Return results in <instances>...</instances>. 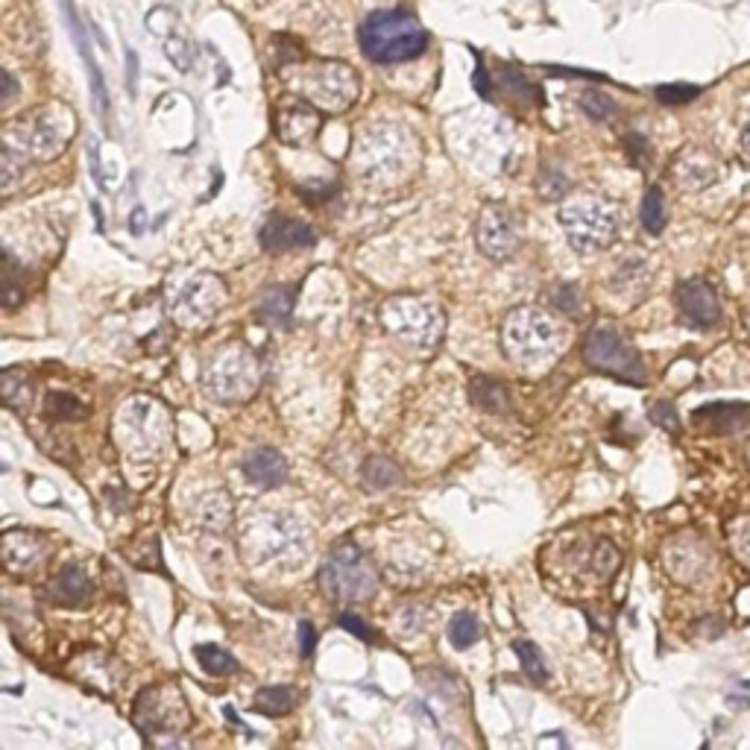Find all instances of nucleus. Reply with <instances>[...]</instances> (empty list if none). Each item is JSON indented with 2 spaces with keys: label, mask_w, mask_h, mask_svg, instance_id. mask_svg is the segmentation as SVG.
I'll return each mask as SVG.
<instances>
[{
  "label": "nucleus",
  "mask_w": 750,
  "mask_h": 750,
  "mask_svg": "<svg viewBox=\"0 0 750 750\" xmlns=\"http://www.w3.org/2000/svg\"><path fill=\"white\" fill-rule=\"evenodd\" d=\"M739 147H741V155L750 162V120L745 124V129H741V138H739Z\"/></svg>",
  "instance_id": "41"
},
{
  "label": "nucleus",
  "mask_w": 750,
  "mask_h": 750,
  "mask_svg": "<svg viewBox=\"0 0 750 750\" xmlns=\"http://www.w3.org/2000/svg\"><path fill=\"white\" fill-rule=\"evenodd\" d=\"M227 299V288L220 285V279L215 276H199V279H191L182 290L180 302H176V311H180L182 320H208L215 316Z\"/></svg>",
  "instance_id": "14"
},
{
  "label": "nucleus",
  "mask_w": 750,
  "mask_h": 750,
  "mask_svg": "<svg viewBox=\"0 0 750 750\" xmlns=\"http://www.w3.org/2000/svg\"><path fill=\"white\" fill-rule=\"evenodd\" d=\"M3 82H7V91H3V103H10L15 97V80H12L10 71H3Z\"/></svg>",
  "instance_id": "42"
},
{
  "label": "nucleus",
  "mask_w": 750,
  "mask_h": 750,
  "mask_svg": "<svg viewBox=\"0 0 750 750\" xmlns=\"http://www.w3.org/2000/svg\"><path fill=\"white\" fill-rule=\"evenodd\" d=\"M0 293H3V305L10 308V311L24 302V270H21L19 262L10 253L3 255V285H0Z\"/></svg>",
  "instance_id": "28"
},
{
  "label": "nucleus",
  "mask_w": 750,
  "mask_h": 750,
  "mask_svg": "<svg viewBox=\"0 0 750 750\" xmlns=\"http://www.w3.org/2000/svg\"><path fill=\"white\" fill-rule=\"evenodd\" d=\"M678 308L689 326L695 328H713L722 320V299L715 293V288L704 279H686L680 281L674 290Z\"/></svg>",
  "instance_id": "12"
},
{
  "label": "nucleus",
  "mask_w": 750,
  "mask_h": 750,
  "mask_svg": "<svg viewBox=\"0 0 750 750\" xmlns=\"http://www.w3.org/2000/svg\"><path fill=\"white\" fill-rule=\"evenodd\" d=\"M584 361L596 372L622 379L636 388L648 381V370H645L639 353L613 326H596L589 332L587 344H584Z\"/></svg>",
  "instance_id": "6"
},
{
  "label": "nucleus",
  "mask_w": 750,
  "mask_h": 750,
  "mask_svg": "<svg viewBox=\"0 0 750 750\" xmlns=\"http://www.w3.org/2000/svg\"><path fill=\"white\" fill-rule=\"evenodd\" d=\"M475 241H478V250L487 258L507 262L522 246V232H519V223L505 206H487L481 211L478 227H475Z\"/></svg>",
  "instance_id": "11"
},
{
  "label": "nucleus",
  "mask_w": 750,
  "mask_h": 750,
  "mask_svg": "<svg viewBox=\"0 0 750 750\" xmlns=\"http://www.w3.org/2000/svg\"><path fill=\"white\" fill-rule=\"evenodd\" d=\"M481 639V624L472 613H458L449 624V642H452L458 651H466L475 642Z\"/></svg>",
  "instance_id": "31"
},
{
  "label": "nucleus",
  "mask_w": 750,
  "mask_h": 750,
  "mask_svg": "<svg viewBox=\"0 0 750 750\" xmlns=\"http://www.w3.org/2000/svg\"><path fill=\"white\" fill-rule=\"evenodd\" d=\"M627 153H631L633 164L636 168H648V162H651V147H648V141L642 136H627Z\"/></svg>",
  "instance_id": "38"
},
{
  "label": "nucleus",
  "mask_w": 750,
  "mask_h": 750,
  "mask_svg": "<svg viewBox=\"0 0 750 750\" xmlns=\"http://www.w3.org/2000/svg\"><path fill=\"white\" fill-rule=\"evenodd\" d=\"M320 587L337 604H361L379 587V575L367 554L355 543L337 545L320 569Z\"/></svg>",
  "instance_id": "5"
},
{
  "label": "nucleus",
  "mask_w": 750,
  "mask_h": 750,
  "mask_svg": "<svg viewBox=\"0 0 750 750\" xmlns=\"http://www.w3.org/2000/svg\"><path fill=\"white\" fill-rule=\"evenodd\" d=\"M73 112L65 106H38V109L21 115L7 127V150L19 153L21 159H54L65 150L68 138L73 136Z\"/></svg>",
  "instance_id": "2"
},
{
  "label": "nucleus",
  "mask_w": 750,
  "mask_h": 750,
  "mask_svg": "<svg viewBox=\"0 0 750 750\" xmlns=\"http://www.w3.org/2000/svg\"><path fill=\"white\" fill-rule=\"evenodd\" d=\"M364 56L376 65H399L411 62L425 54L428 33L423 24L402 10H379L364 21L358 30Z\"/></svg>",
  "instance_id": "1"
},
{
  "label": "nucleus",
  "mask_w": 750,
  "mask_h": 750,
  "mask_svg": "<svg viewBox=\"0 0 750 750\" xmlns=\"http://www.w3.org/2000/svg\"><path fill=\"white\" fill-rule=\"evenodd\" d=\"M651 419L657 425H662L666 431H671V435H678L680 431V416L678 411H674V405H669V402H657V405H651Z\"/></svg>",
  "instance_id": "37"
},
{
  "label": "nucleus",
  "mask_w": 750,
  "mask_h": 750,
  "mask_svg": "<svg viewBox=\"0 0 750 750\" xmlns=\"http://www.w3.org/2000/svg\"><path fill=\"white\" fill-rule=\"evenodd\" d=\"M514 651L516 657H519V662H522L524 674L533 680V683H545L549 680V666H545V657L543 651L533 645V642H514Z\"/></svg>",
  "instance_id": "30"
},
{
  "label": "nucleus",
  "mask_w": 750,
  "mask_h": 750,
  "mask_svg": "<svg viewBox=\"0 0 750 750\" xmlns=\"http://www.w3.org/2000/svg\"><path fill=\"white\" fill-rule=\"evenodd\" d=\"M337 622H341V627H344V631L355 633L358 639H364V642L376 639V633H372L370 624L364 622V619H358V615H355V613H344V615H341V619H337Z\"/></svg>",
  "instance_id": "39"
},
{
  "label": "nucleus",
  "mask_w": 750,
  "mask_h": 750,
  "mask_svg": "<svg viewBox=\"0 0 750 750\" xmlns=\"http://www.w3.org/2000/svg\"><path fill=\"white\" fill-rule=\"evenodd\" d=\"M297 706V692L290 686H264L255 692V713L288 715Z\"/></svg>",
  "instance_id": "24"
},
{
  "label": "nucleus",
  "mask_w": 750,
  "mask_h": 750,
  "mask_svg": "<svg viewBox=\"0 0 750 750\" xmlns=\"http://www.w3.org/2000/svg\"><path fill=\"white\" fill-rule=\"evenodd\" d=\"M701 94L697 85H660L657 89V100L660 103H669V106H678V103H689Z\"/></svg>",
  "instance_id": "36"
},
{
  "label": "nucleus",
  "mask_w": 750,
  "mask_h": 750,
  "mask_svg": "<svg viewBox=\"0 0 750 750\" xmlns=\"http://www.w3.org/2000/svg\"><path fill=\"white\" fill-rule=\"evenodd\" d=\"M293 297H297V288L267 290L258 305V316L270 326H288L290 314H293Z\"/></svg>",
  "instance_id": "23"
},
{
  "label": "nucleus",
  "mask_w": 750,
  "mask_h": 750,
  "mask_svg": "<svg viewBox=\"0 0 750 750\" xmlns=\"http://www.w3.org/2000/svg\"><path fill=\"white\" fill-rule=\"evenodd\" d=\"M320 127H323V118H320L314 106H308V103H297V106L281 109L279 124H276L279 138L290 147L311 145L316 138V132H320Z\"/></svg>",
  "instance_id": "15"
},
{
  "label": "nucleus",
  "mask_w": 750,
  "mask_h": 750,
  "mask_svg": "<svg viewBox=\"0 0 750 750\" xmlns=\"http://www.w3.org/2000/svg\"><path fill=\"white\" fill-rule=\"evenodd\" d=\"M580 109L587 112L592 120H610L615 115V103L613 97H607L601 91H587L580 97Z\"/></svg>",
  "instance_id": "35"
},
{
  "label": "nucleus",
  "mask_w": 750,
  "mask_h": 750,
  "mask_svg": "<svg viewBox=\"0 0 750 750\" xmlns=\"http://www.w3.org/2000/svg\"><path fill=\"white\" fill-rule=\"evenodd\" d=\"M299 94L320 109L344 112L358 97V77L344 62H316L299 82Z\"/></svg>",
  "instance_id": "8"
},
{
  "label": "nucleus",
  "mask_w": 750,
  "mask_h": 750,
  "mask_svg": "<svg viewBox=\"0 0 750 750\" xmlns=\"http://www.w3.org/2000/svg\"><path fill=\"white\" fill-rule=\"evenodd\" d=\"M47 601H54L59 607H80L89 601L91 584L89 578L82 575L80 566H65L59 575H56L45 589Z\"/></svg>",
  "instance_id": "20"
},
{
  "label": "nucleus",
  "mask_w": 750,
  "mask_h": 750,
  "mask_svg": "<svg viewBox=\"0 0 750 750\" xmlns=\"http://www.w3.org/2000/svg\"><path fill=\"white\" fill-rule=\"evenodd\" d=\"M314 645H316L314 624L302 622L299 624V651H302V657H311V654H314Z\"/></svg>",
  "instance_id": "40"
},
{
  "label": "nucleus",
  "mask_w": 750,
  "mask_h": 750,
  "mask_svg": "<svg viewBox=\"0 0 750 750\" xmlns=\"http://www.w3.org/2000/svg\"><path fill=\"white\" fill-rule=\"evenodd\" d=\"M381 316H384V326L390 328V335L402 337L407 344L431 349L440 341V311L435 305L393 299Z\"/></svg>",
  "instance_id": "10"
},
{
  "label": "nucleus",
  "mask_w": 750,
  "mask_h": 750,
  "mask_svg": "<svg viewBox=\"0 0 750 750\" xmlns=\"http://www.w3.org/2000/svg\"><path fill=\"white\" fill-rule=\"evenodd\" d=\"M674 182L683 191H704L722 176V162L715 159L704 147H686L683 153L674 159Z\"/></svg>",
  "instance_id": "13"
},
{
  "label": "nucleus",
  "mask_w": 750,
  "mask_h": 750,
  "mask_svg": "<svg viewBox=\"0 0 750 750\" xmlns=\"http://www.w3.org/2000/svg\"><path fill=\"white\" fill-rule=\"evenodd\" d=\"M0 393H3V402H7L12 411H27L30 399H33V384H30L27 376H19L15 370H10L3 376Z\"/></svg>",
  "instance_id": "29"
},
{
  "label": "nucleus",
  "mask_w": 750,
  "mask_h": 750,
  "mask_svg": "<svg viewBox=\"0 0 750 750\" xmlns=\"http://www.w3.org/2000/svg\"><path fill=\"white\" fill-rule=\"evenodd\" d=\"M45 416L47 419H80V416H85V405H80L73 396L54 393V396H47Z\"/></svg>",
  "instance_id": "33"
},
{
  "label": "nucleus",
  "mask_w": 750,
  "mask_h": 750,
  "mask_svg": "<svg viewBox=\"0 0 750 750\" xmlns=\"http://www.w3.org/2000/svg\"><path fill=\"white\" fill-rule=\"evenodd\" d=\"M244 475L253 481L255 487L273 489L288 478V461H285L276 449L262 446V449H255V452L246 454Z\"/></svg>",
  "instance_id": "19"
},
{
  "label": "nucleus",
  "mask_w": 750,
  "mask_h": 750,
  "mask_svg": "<svg viewBox=\"0 0 750 750\" xmlns=\"http://www.w3.org/2000/svg\"><path fill=\"white\" fill-rule=\"evenodd\" d=\"M470 399L481 411H487V414H505V411H510V393H507L501 381L489 379V376H472Z\"/></svg>",
  "instance_id": "22"
},
{
  "label": "nucleus",
  "mask_w": 750,
  "mask_h": 750,
  "mask_svg": "<svg viewBox=\"0 0 750 750\" xmlns=\"http://www.w3.org/2000/svg\"><path fill=\"white\" fill-rule=\"evenodd\" d=\"M127 59H129V82H136V54L129 50Z\"/></svg>",
  "instance_id": "43"
},
{
  "label": "nucleus",
  "mask_w": 750,
  "mask_h": 750,
  "mask_svg": "<svg viewBox=\"0 0 750 750\" xmlns=\"http://www.w3.org/2000/svg\"><path fill=\"white\" fill-rule=\"evenodd\" d=\"M258 388V364L246 349H227L206 370V390L218 402H244Z\"/></svg>",
  "instance_id": "9"
},
{
  "label": "nucleus",
  "mask_w": 750,
  "mask_h": 750,
  "mask_svg": "<svg viewBox=\"0 0 750 750\" xmlns=\"http://www.w3.org/2000/svg\"><path fill=\"white\" fill-rule=\"evenodd\" d=\"M47 545L42 536H33V533L24 531H10L3 536V561L12 572H33L38 569V563L45 561Z\"/></svg>",
  "instance_id": "17"
},
{
  "label": "nucleus",
  "mask_w": 750,
  "mask_h": 750,
  "mask_svg": "<svg viewBox=\"0 0 750 750\" xmlns=\"http://www.w3.org/2000/svg\"><path fill=\"white\" fill-rule=\"evenodd\" d=\"M194 657H197V662L203 666V671L215 674V678H227V674H232V671L238 669L235 657L229 651H223V648H218V645H197V648H194Z\"/></svg>",
  "instance_id": "27"
},
{
  "label": "nucleus",
  "mask_w": 750,
  "mask_h": 750,
  "mask_svg": "<svg viewBox=\"0 0 750 750\" xmlns=\"http://www.w3.org/2000/svg\"><path fill=\"white\" fill-rule=\"evenodd\" d=\"M701 428L715 431V435H732V431H745L750 425V405L739 402H718V405H706L695 411L692 416Z\"/></svg>",
  "instance_id": "18"
},
{
  "label": "nucleus",
  "mask_w": 750,
  "mask_h": 750,
  "mask_svg": "<svg viewBox=\"0 0 750 750\" xmlns=\"http://www.w3.org/2000/svg\"><path fill=\"white\" fill-rule=\"evenodd\" d=\"M136 718L138 730L145 732L147 739L162 736V741H171V736L182 732L191 724L188 704L182 701L180 689L171 683H159V686L145 689L136 697Z\"/></svg>",
  "instance_id": "7"
},
{
  "label": "nucleus",
  "mask_w": 750,
  "mask_h": 750,
  "mask_svg": "<svg viewBox=\"0 0 750 750\" xmlns=\"http://www.w3.org/2000/svg\"><path fill=\"white\" fill-rule=\"evenodd\" d=\"M642 227H645V232H651V235H660L662 229H666V223H669V211H666V197H662V191L654 185V188L645 191V197H642Z\"/></svg>",
  "instance_id": "26"
},
{
  "label": "nucleus",
  "mask_w": 750,
  "mask_h": 750,
  "mask_svg": "<svg viewBox=\"0 0 750 750\" xmlns=\"http://www.w3.org/2000/svg\"><path fill=\"white\" fill-rule=\"evenodd\" d=\"M727 540H730L732 557L748 566L750 569V514L736 516L730 524H727Z\"/></svg>",
  "instance_id": "32"
},
{
  "label": "nucleus",
  "mask_w": 750,
  "mask_h": 750,
  "mask_svg": "<svg viewBox=\"0 0 750 750\" xmlns=\"http://www.w3.org/2000/svg\"><path fill=\"white\" fill-rule=\"evenodd\" d=\"M549 302H552L557 311H563V314H569V316H578L580 305H584V299H580V290L575 288V285H569V281H563V285L552 288V293H549Z\"/></svg>",
  "instance_id": "34"
},
{
  "label": "nucleus",
  "mask_w": 750,
  "mask_h": 750,
  "mask_svg": "<svg viewBox=\"0 0 750 750\" xmlns=\"http://www.w3.org/2000/svg\"><path fill=\"white\" fill-rule=\"evenodd\" d=\"M563 328L552 316L536 308H519L507 316L505 323V349L510 361L519 367H545L561 353Z\"/></svg>",
  "instance_id": "3"
},
{
  "label": "nucleus",
  "mask_w": 750,
  "mask_h": 750,
  "mask_svg": "<svg viewBox=\"0 0 750 750\" xmlns=\"http://www.w3.org/2000/svg\"><path fill=\"white\" fill-rule=\"evenodd\" d=\"M316 241L314 229L308 223L290 218H273L267 227L262 229V246L270 253H285V250H302Z\"/></svg>",
  "instance_id": "16"
},
{
  "label": "nucleus",
  "mask_w": 750,
  "mask_h": 750,
  "mask_svg": "<svg viewBox=\"0 0 750 750\" xmlns=\"http://www.w3.org/2000/svg\"><path fill=\"white\" fill-rule=\"evenodd\" d=\"M364 484L370 489H390V487H399L402 481H405V475H402V470H399L396 463L390 461V458H370V461L364 463Z\"/></svg>",
  "instance_id": "25"
},
{
  "label": "nucleus",
  "mask_w": 750,
  "mask_h": 750,
  "mask_svg": "<svg viewBox=\"0 0 750 750\" xmlns=\"http://www.w3.org/2000/svg\"><path fill=\"white\" fill-rule=\"evenodd\" d=\"M561 227L566 229V238L578 253H598L615 241L619 215L613 203H607L604 197L578 194L563 203Z\"/></svg>",
  "instance_id": "4"
},
{
  "label": "nucleus",
  "mask_w": 750,
  "mask_h": 750,
  "mask_svg": "<svg viewBox=\"0 0 750 750\" xmlns=\"http://www.w3.org/2000/svg\"><path fill=\"white\" fill-rule=\"evenodd\" d=\"M666 566L671 569V575L683 584H695V580L704 578L706 566H709V554L701 543H678L671 549V554L666 557Z\"/></svg>",
  "instance_id": "21"
}]
</instances>
